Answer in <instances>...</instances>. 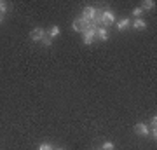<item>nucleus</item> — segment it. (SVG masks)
Returning a JSON list of instances; mask_svg holds the SVG:
<instances>
[{
  "label": "nucleus",
  "mask_w": 157,
  "mask_h": 150,
  "mask_svg": "<svg viewBox=\"0 0 157 150\" xmlns=\"http://www.w3.org/2000/svg\"><path fill=\"white\" fill-rule=\"evenodd\" d=\"M39 150H54L51 143H40L39 145Z\"/></svg>",
  "instance_id": "14"
},
{
  "label": "nucleus",
  "mask_w": 157,
  "mask_h": 150,
  "mask_svg": "<svg viewBox=\"0 0 157 150\" xmlns=\"http://www.w3.org/2000/svg\"><path fill=\"white\" fill-rule=\"evenodd\" d=\"M115 148V145L112 143V141H105V143H103V148L101 150H113Z\"/></svg>",
  "instance_id": "12"
},
{
  "label": "nucleus",
  "mask_w": 157,
  "mask_h": 150,
  "mask_svg": "<svg viewBox=\"0 0 157 150\" xmlns=\"http://www.w3.org/2000/svg\"><path fill=\"white\" fill-rule=\"evenodd\" d=\"M44 37H45V30L44 28H33L32 33H30V39L33 40V42H40Z\"/></svg>",
  "instance_id": "2"
},
{
  "label": "nucleus",
  "mask_w": 157,
  "mask_h": 150,
  "mask_svg": "<svg viewBox=\"0 0 157 150\" xmlns=\"http://www.w3.org/2000/svg\"><path fill=\"white\" fill-rule=\"evenodd\" d=\"M0 23H2V16H0Z\"/></svg>",
  "instance_id": "16"
},
{
  "label": "nucleus",
  "mask_w": 157,
  "mask_h": 150,
  "mask_svg": "<svg viewBox=\"0 0 157 150\" xmlns=\"http://www.w3.org/2000/svg\"><path fill=\"white\" fill-rule=\"evenodd\" d=\"M96 12H98V9L93 6H86L84 9H82V14H80V19H84L87 25H94L96 26Z\"/></svg>",
  "instance_id": "1"
},
{
  "label": "nucleus",
  "mask_w": 157,
  "mask_h": 150,
  "mask_svg": "<svg viewBox=\"0 0 157 150\" xmlns=\"http://www.w3.org/2000/svg\"><path fill=\"white\" fill-rule=\"evenodd\" d=\"M96 37H98L101 42H107V40H108V28L98 26V30H96Z\"/></svg>",
  "instance_id": "6"
},
{
  "label": "nucleus",
  "mask_w": 157,
  "mask_h": 150,
  "mask_svg": "<svg viewBox=\"0 0 157 150\" xmlns=\"http://www.w3.org/2000/svg\"><path fill=\"white\" fill-rule=\"evenodd\" d=\"M40 42H42V44H44V45H45V47H49V45H51V44H52V40H51V39H49V37H44V39L40 40Z\"/></svg>",
  "instance_id": "15"
},
{
  "label": "nucleus",
  "mask_w": 157,
  "mask_h": 150,
  "mask_svg": "<svg viewBox=\"0 0 157 150\" xmlns=\"http://www.w3.org/2000/svg\"><path fill=\"white\" fill-rule=\"evenodd\" d=\"M56 150H63V148H56Z\"/></svg>",
  "instance_id": "17"
},
{
  "label": "nucleus",
  "mask_w": 157,
  "mask_h": 150,
  "mask_svg": "<svg viewBox=\"0 0 157 150\" xmlns=\"http://www.w3.org/2000/svg\"><path fill=\"white\" fill-rule=\"evenodd\" d=\"M155 128H157V117L154 115V117L150 119V129H152L150 134H152V138H154V140L157 138V131H155Z\"/></svg>",
  "instance_id": "9"
},
{
  "label": "nucleus",
  "mask_w": 157,
  "mask_h": 150,
  "mask_svg": "<svg viewBox=\"0 0 157 150\" xmlns=\"http://www.w3.org/2000/svg\"><path fill=\"white\" fill-rule=\"evenodd\" d=\"M45 33H47V37H49L51 40H52V39H58V37H59L61 30H59V26H51L49 30L45 32Z\"/></svg>",
  "instance_id": "7"
},
{
  "label": "nucleus",
  "mask_w": 157,
  "mask_h": 150,
  "mask_svg": "<svg viewBox=\"0 0 157 150\" xmlns=\"http://www.w3.org/2000/svg\"><path fill=\"white\" fill-rule=\"evenodd\" d=\"M133 16H135V19H140V17L143 16V9H141V7H135V9H133Z\"/></svg>",
  "instance_id": "11"
},
{
  "label": "nucleus",
  "mask_w": 157,
  "mask_h": 150,
  "mask_svg": "<svg viewBox=\"0 0 157 150\" xmlns=\"http://www.w3.org/2000/svg\"><path fill=\"white\" fill-rule=\"evenodd\" d=\"M140 7L143 9V12H145V11H150V9H154V7H155V2H152V0H145V2H143Z\"/></svg>",
  "instance_id": "10"
},
{
  "label": "nucleus",
  "mask_w": 157,
  "mask_h": 150,
  "mask_svg": "<svg viewBox=\"0 0 157 150\" xmlns=\"http://www.w3.org/2000/svg\"><path fill=\"white\" fill-rule=\"evenodd\" d=\"M86 28H87V23H86L84 19L77 17V19L73 21V30H75V32H78V33H84Z\"/></svg>",
  "instance_id": "4"
},
{
  "label": "nucleus",
  "mask_w": 157,
  "mask_h": 150,
  "mask_svg": "<svg viewBox=\"0 0 157 150\" xmlns=\"http://www.w3.org/2000/svg\"><path fill=\"white\" fill-rule=\"evenodd\" d=\"M129 26H131V21H129L128 17H122V19L115 21V28H117V32H124V30H128Z\"/></svg>",
  "instance_id": "5"
},
{
  "label": "nucleus",
  "mask_w": 157,
  "mask_h": 150,
  "mask_svg": "<svg viewBox=\"0 0 157 150\" xmlns=\"http://www.w3.org/2000/svg\"><path fill=\"white\" fill-rule=\"evenodd\" d=\"M131 26L135 28V30H145V28H147V23L140 17V19H135V21L131 23Z\"/></svg>",
  "instance_id": "8"
},
{
  "label": "nucleus",
  "mask_w": 157,
  "mask_h": 150,
  "mask_svg": "<svg viewBox=\"0 0 157 150\" xmlns=\"http://www.w3.org/2000/svg\"><path fill=\"white\" fill-rule=\"evenodd\" d=\"M6 12H7V4L4 2V0H0V16L6 14Z\"/></svg>",
  "instance_id": "13"
},
{
  "label": "nucleus",
  "mask_w": 157,
  "mask_h": 150,
  "mask_svg": "<svg viewBox=\"0 0 157 150\" xmlns=\"http://www.w3.org/2000/svg\"><path fill=\"white\" fill-rule=\"evenodd\" d=\"M135 133L138 134V136H150V129H148V126L143 122H138L135 126Z\"/></svg>",
  "instance_id": "3"
}]
</instances>
